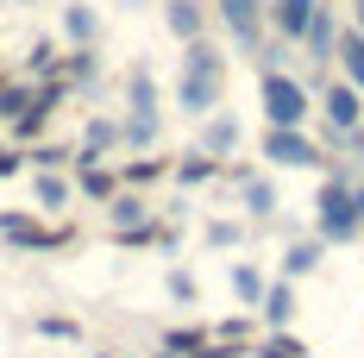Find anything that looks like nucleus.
<instances>
[{
    "mask_svg": "<svg viewBox=\"0 0 364 358\" xmlns=\"http://www.w3.org/2000/svg\"><path fill=\"white\" fill-rule=\"evenodd\" d=\"M314 6H321V0H270L264 13H270V26H277L283 38H301L308 19H314Z\"/></svg>",
    "mask_w": 364,
    "mask_h": 358,
    "instance_id": "6e6552de",
    "label": "nucleus"
},
{
    "mask_svg": "<svg viewBox=\"0 0 364 358\" xmlns=\"http://www.w3.org/2000/svg\"><path fill=\"white\" fill-rule=\"evenodd\" d=\"M170 295H176V302H195L201 289H195V277H188V270H170Z\"/></svg>",
    "mask_w": 364,
    "mask_h": 358,
    "instance_id": "2f4dec72",
    "label": "nucleus"
},
{
    "mask_svg": "<svg viewBox=\"0 0 364 358\" xmlns=\"http://www.w3.org/2000/svg\"><path fill=\"white\" fill-rule=\"evenodd\" d=\"M6 6H32V0H6Z\"/></svg>",
    "mask_w": 364,
    "mask_h": 358,
    "instance_id": "c9c22d12",
    "label": "nucleus"
},
{
    "mask_svg": "<svg viewBox=\"0 0 364 358\" xmlns=\"http://www.w3.org/2000/svg\"><path fill=\"white\" fill-rule=\"evenodd\" d=\"M327 120H333V132H352L364 120V95L352 82H327Z\"/></svg>",
    "mask_w": 364,
    "mask_h": 358,
    "instance_id": "0eeeda50",
    "label": "nucleus"
},
{
    "mask_svg": "<svg viewBox=\"0 0 364 358\" xmlns=\"http://www.w3.org/2000/svg\"><path fill=\"white\" fill-rule=\"evenodd\" d=\"M38 208H70V195H75V182L70 177H57V170H38Z\"/></svg>",
    "mask_w": 364,
    "mask_h": 358,
    "instance_id": "a211bd4d",
    "label": "nucleus"
},
{
    "mask_svg": "<svg viewBox=\"0 0 364 358\" xmlns=\"http://www.w3.org/2000/svg\"><path fill=\"white\" fill-rule=\"evenodd\" d=\"M352 6H358V26H352V32H358V38H364V0H352Z\"/></svg>",
    "mask_w": 364,
    "mask_h": 358,
    "instance_id": "f704fd0d",
    "label": "nucleus"
},
{
    "mask_svg": "<svg viewBox=\"0 0 364 358\" xmlns=\"http://www.w3.org/2000/svg\"><path fill=\"white\" fill-rule=\"evenodd\" d=\"M314 208H321L314 226H321V239H333V246H346V239H358V233H364L358 214H352V195H346V182H339V177L321 189V201H314Z\"/></svg>",
    "mask_w": 364,
    "mask_h": 358,
    "instance_id": "f03ea898",
    "label": "nucleus"
},
{
    "mask_svg": "<svg viewBox=\"0 0 364 358\" xmlns=\"http://www.w3.org/2000/svg\"><path fill=\"white\" fill-rule=\"evenodd\" d=\"M38 333H44V339H75L82 327H75V321H63V315H44V321H38Z\"/></svg>",
    "mask_w": 364,
    "mask_h": 358,
    "instance_id": "cd10ccee",
    "label": "nucleus"
},
{
    "mask_svg": "<svg viewBox=\"0 0 364 358\" xmlns=\"http://www.w3.org/2000/svg\"><path fill=\"white\" fill-rule=\"evenodd\" d=\"M0 239L26 251H57V246H70V226H38L32 214H0Z\"/></svg>",
    "mask_w": 364,
    "mask_h": 358,
    "instance_id": "7ed1b4c3",
    "label": "nucleus"
},
{
    "mask_svg": "<svg viewBox=\"0 0 364 358\" xmlns=\"http://www.w3.org/2000/svg\"><path fill=\"white\" fill-rule=\"evenodd\" d=\"M0 13H6V0H0Z\"/></svg>",
    "mask_w": 364,
    "mask_h": 358,
    "instance_id": "4c0bfd02",
    "label": "nucleus"
},
{
    "mask_svg": "<svg viewBox=\"0 0 364 358\" xmlns=\"http://www.w3.org/2000/svg\"><path fill=\"white\" fill-rule=\"evenodd\" d=\"M264 120L270 126H301L308 120V88L295 82V75H277V70H264Z\"/></svg>",
    "mask_w": 364,
    "mask_h": 358,
    "instance_id": "f257e3e1",
    "label": "nucleus"
},
{
    "mask_svg": "<svg viewBox=\"0 0 364 358\" xmlns=\"http://www.w3.org/2000/svg\"><path fill=\"white\" fill-rule=\"evenodd\" d=\"M182 70H188V75H226V63H220V51L208 44V38H188V51H182Z\"/></svg>",
    "mask_w": 364,
    "mask_h": 358,
    "instance_id": "f3484780",
    "label": "nucleus"
},
{
    "mask_svg": "<svg viewBox=\"0 0 364 358\" xmlns=\"http://www.w3.org/2000/svg\"><path fill=\"white\" fill-rule=\"evenodd\" d=\"M321 264V239H295L289 251H283V277H308Z\"/></svg>",
    "mask_w": 364,
    "mask_h": 358,
    "instance_id": "6ab92c4d",
    "label": "nucleus"
},
{
    "mask_svg": "<svg viewBox=\"0 0 364 358\" xmlns=\"http://www.w3.org/2000/svg\"><path fill=\"white\" fill-rule=\"evenodd\" d=\"M19 164H26L19 151H0V177H19Z\"/></svg>",
    "mask_w": 364,
    "mask_h": 358,
    "instance_id": "473e14b6",
    "label": "nucleus"
},
{
    "mask_svg": "<svg viewBox=\"0 0 364 358\" xmlns=\"http://www.w3.org/2000/svg\"><path fill=\"white\" fill-rule=\"evenodd\" d=\"M257 315H264L270 327H283V321L295 315V283H289V277H283V283H264V295H257Z\"/></svg>",
    "mask_w": 364,
    "mask_h": 358,
    "instance_id": "f8f14e48",
    "label": "nucleus"
},
{
    "mask_svg": "<svg viewBox=\"0 0 364 358\" xmlns=\"http://www.w3.org/2000/svg\"><path fill=\"white\" fill-rule=\"evenodd\" d=\"M126 107L132 113H157V75H151L145 63H132V75H126Z\"/></svg>",
    "mask_w": 364,
    "mask_h": 358,
    "instance_id": "ddd939ff",
    "label": "nucleus"
},
{
    "mask_svg": "<svg viewBox=\"0 0 364 358\" xmlns=\"http://www.w3.org/2000/svg\"><path fill=\"white\" fill-rule=\"evenodd\" d=\"M63 157H70L63 144H38V151H32V164H38V170H63Z\"/></svg>",
    "mask_w": 364,
    "mask_h": 358,
    "instance_id": "c85d7f7f",
    "label": "nucleus"
},
{
    "mask_svg": "<svg viewBox=\"0 0 364 358\" xmlns=\"http://www.w3.org/2000/svg\"><path fill=\"white\" fill-rule=\"evenodd\" d=\"M245 214H257V220L277 214V189H270L264 177H245Z\"/></svg>",
    "mask_w": 364,
    "mask_h": 358,
    "instance_id": "412c9836",
    "label": "nucleus"
},
{
    "mask_svg": "<svg viewBox=\"0 0 364 358\" xmlns=\"http://www.w3.org/2000/svg\"><path fill=\"white\" fill-rule=\"evenodd\" d=\"M63 38H70V44H95V38H101V13H95L88 0H70V6H63Z\"/></svg>",
    "mask_w": 364,
    "mask_h": 358,
    "instance_id": "9d476101",
    "label": "nucleus"
},
{
    "mask_svg": "<svg viewBox=\"0 0 364 358\" xmlns=\"http://www.w3.org/2000/svg\"><path fill=\"white\" fill-rule=\"evenodd\" d=\"M232 295H239V302H252V308H257V295H264V277H257L252 264H232Z\"/></svg>",
    "mask_w": 364,
    "mask_h": 358,
    "instance_id": "b1692460",
    "label": "nucleus"
},
{
    "mask_svg": "<svg viewBox=\"0 0 364 358\" xmlns=\"http://www.w3.org/2000/svg\"><path fill=\"white\" fill-rule=\"evenodd\" d=\"M220 82H226V75H188L182 70L176 75V107L195 113V120H208V113L220 107Z\"/></svg>",
    "mask_w": 364,
    "mask_h": 358,
    "instance_id": "423d86ee",
    "label": "nucleus"
},
{
    "mask_svg": "<svg viewBox=\"0 0 364 358\" xmlns=\"http://www.w3.org/2000/svg\"><path fill=\"white\" fill-rule=\"evenodd\" d=\"M346 195H352V214H358V226H364V182H358V189H346Z\"/></svg>",
    "mask_w": 364,
    "mask_h": 358,
    "instance_id": "72a5a7b5",
    "label": "nucleus"
},
{
    "mask_svg": "<svg viewBox=\"0 0 364 358\" xmlns=\"http://www.w3.org/2000/svg\"><path fill=\"white\" fill-rule=\"evenodd\" d=\"M333 44H339V82L364 88V38H358V32H339Z\"/></svg>",
    "mask_w": 364,
    "mask_h": 358,
    "instance_id": "2eb2a0df",
    "label": "nucleus"
},
{
    "mask_svg": "<svg viewBox=\"0 0 364 358\" xmlns=\"http://www.w3.org/2000/svg\"><path fill=\"white\" fill-rule=\"evenodd\" d=\"M164 26L188 44V38H201V26H208V13H201V0H164Z\"/></svg>",
    "mask_w": 364,
    "mask_h": 358,
    "instance_id": "1a4fd4ad",
    "label": "nucleus"
},
{
    "mask_svg": "<svg viewBox=\"0 0 364 358\" xmlns=\"http://www.w3.org/2000/svg\"><path fill=\"white\" fill-rule=\"evenodd\" d=\"M257 358H308V346H301L295 333H270V339L257 346Z\"/></svg>",
    "mask_w": 364,
    "mask_h": 358,
    "instance_id": "393cba45",
    "label": "nucleus"
},
{
    "mask_svg": "<svg viewBox=\"0 0 364 358\" xmlns=\"http://www.w3.org/2000/svg\"><path fill=\"white\" fill-rule=\"evenodd\" d=\"M157 358H176V352H157Z\"/></svg>",
    "mask_w": 364,
    "mask_h": 358,
    "instance_id": "e433bc0d",
    "label": "nucleus"
},
{
    "mask_svg": "<svg viewBox=\"0 0 364 358\" xmlns=\"http://www.w3.org/2000/svg\"><path fill=\"white\" fill-rule=\"evenodd\" d=\"M107 220H113V233H132V226H145V201H139L132 189H126V195L113 189L107 195Z\"/></svg>",
    "mask_w": 364,
    "mask_h": 358,
    "instance_id": "dca6fc26",
    "label": "nucleus"
},
{
    "mask_svg": "<svg viewBox=\"0 0 364 358\" xmlns=\"http://www.w3.org/2000/svg\"><path fill=\"white\" fill-rule=\"evenodd\" d=\"M208 246H239V226L232 220H208Z\"/></svg>",
    "mask_w": 364,
    "mask_h": 358,
    "instance_id": "c756f323",
    "label": "nucleus"
},
{
    "mask_svg": "<svg viewBox=\"0 0 364 358\" xmlns=\"http://www.w3.org/2000/svg\"><path fill=\"white\" fill-rule=\"evenodd\" d=\"M101 63H95V51L88 44H75V57H63V82H95Z\"/></svg>",
    "mask_w": 364,
    "mask_h": 358,
    "instance_id": "4be33fe9",
    "label": "nucleus"
},
{
    "mask_svg": "<svg viewBox=\"0 0 364 358\" xmlns=\"http://www.w3.org/2000/svg\"><path fill=\"white\" fill-rule=\"evenodd\" d=\"M50 63H57V51H50V44H32V57H26V70H32V75H50Z\"/></svg>",
    "mask_w": 364,
    "mask_h": 358,
    "instance_id": "7c9ffc66",
    "label": "nucleus"
},
{
    "mask_svg": "<svg viewBox=\"0 0 364 358\" xmlns=\"http://www.w3.org/2000/svg\"><path fill=\"white\" fill-rule=\"evenodd\" d=\"M82 195L107 201V195H113V170H101V164H82Z\"/></svg>",
    "mask_w": 364,
    "mask_h": 358,
    "instance_id": "a878e982",
    "label": "nucleus"
},
{
    "mask_svg": "<svg viewBox=\"0 0 364 358\" xmlns=\"http://www.w3.org/2000/svg\"><path fill=\"white\" fill-rule=\"evenodd\" d=\"M170 164L164 157H139V164H126V182H151V177H164Z\"/></svg>",
    "mask_w": 364,
    "mask_h": 358,
    "instance_id": "bb28decb",
    "label": "nucleus"
},
{
    "mask_svg": "<svg viewBox=\"0 0 364 358\" xmlns=\"http://www.w3.org/2000/svg\"><path fill=\"white\" fill-rule=\"evenodd\" d=\"M208 177H220V157H208V151H195V157L176 170V182H188V189H195V182H208Z\"/></svg>",
    "mask_w": 364,
    "mask_h": 358,
    "instance_id": "5701e85b",
    "label": "nucleus"
},
{
    "mask_svg": "<svg viewBox=\"0 0 364 358\" xmlns=\"http://www.w3.org/2000/svg\"><path fill=\"white\" fill-rule=\"evenodd\" d=\"M264 157L283 164V170H308V164H321V151L301 139V126H270V132H264Z\"/></svg>",
    "mask_w": 364,
    "mask_h": 358,
    "instance_id": "20e7f679",
    "label": "nucleus"
},
{
    "mask_svg": "<svg viewBox=\"0 0 364 358\" xmlns=\"http://www.w3.org/2000/svg\"><path fill=\"white\" fill-rule=\"evenodd\" d=\"M308 51L321 57V63H333V38H339V26H333V6H314V19H308Z\"/></svg>",
    "mask_w": 364,
    "mask_h": 358,
    "instance_id": "4468645a",
    "label": "nucleus"
},
{
    "mask_svg": "<svg viewBox=\"0 0 364 358\" xmlns=\"http://www.w3.org/2000/svg\"><path fill=\"white\" fill-rule=\"evenodd\" d=\"M214 6H220V26L239 38L245 51L264 44V0H214Z\"/></svg>",
    "mask_w": 364,
    "mask_h": 358,
    "instance_id": "39448f33",
    "label": "nucleus"
},
{
    "mask_svg": "<svg viewBox=\"0 0 364 358\" xmlns=\"http://www.w3.org/2000/svg\"><path fill=\"white\" fill-rule=\"evenodd\" d=\"M0 88H6V82H0Z\"/></svg>",
    "mask_w": 364,
    "mask_h": 358,
    "instance_id": "58836bf2",
    "label": "nucleus"
},
{
    "mask_svg": "<svg viewBox=\"0 0 364 358\" xmlns=\"http://www.w3.org/2000/svg\"><path fill=\"white\" fill-rule=\"evenodd\" d=\"M119 139L139 144V151H145V144H157V113H126V120H119Z\"/></svg>",
    "mask_w": 364,
    "mask_h": 358,
    "instance_id": "aec40b11",
    "label": "nucleus"
},
{
    "mask_svg": "<svg viewBox=\"0 0 364 358\" xmlns=\"http://www.w3.org/2000/svg\"><path fill=\"white\" fill-rule=\"evenodd\" d=\"M201 151H208V157L239 151V120H232V113H208V126H201Z\"/></svg>",
    "mask_w": 364,
    "mask_h": 358,
    "instance_id": "9b49d317",
    "label": "nucleus"
}]
</instances>
